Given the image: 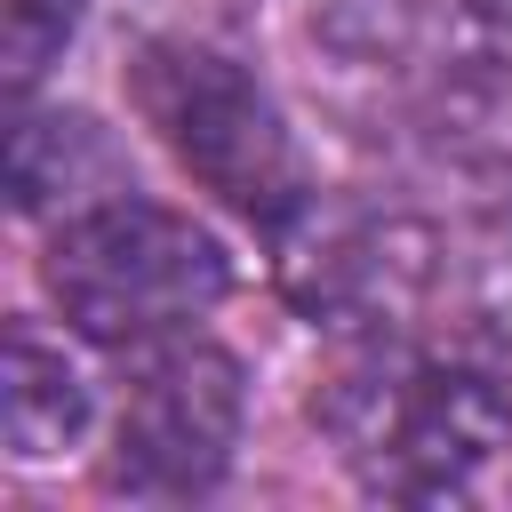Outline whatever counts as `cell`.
<instances>
[{
	"mask_svg": "<svg viewBox=\"0 0 512 512\" xmlns=\"http://www.w3.org/2000/svg\"><path fill=\"white\" fill-rule=\"evenodd\" d=\"M224 280L216 232L152 200H96L48 248V288L88 344H160L200 320Z\"/></svg>",
	"mask_w": 512,
	"mask_h": 512,
	"instance_id": "obj_1",
	"label": "cell"
},
{
	"mask_svg": "<svg viewBox=\"0 0 512 512\" xmlns=\"http://www.w3.org/2000/svg\"><path fill=\"white\" fill-rule=\"evenodd\" d=\"M136 104L160 144L240 216L280 224L304 208V160L272 112V96L216 48H152L136 64Z\"/></svg>",
	"mask_w": 512,
	"mask_h": 512,
	"instance_id": "obj_2",
	"label": "cell"
},
{
	"mask_svg": "<svg viewBox=\"0 0 512 512\" xmlns=\"http://www.w3.org/2000/svg\"><path fill=\"white\" fill-rule=\"evenodd\" d=\"M240 440V360L200 336H160L120 400V488L136 496H192L232 464Z\"/></svg>",
	"mask_w": 512,
	"mask_h": 512,
	"instance_id": "obj_3",
	"label": "cell"
},
{
	"mask_svg": "<svg viewBox=\"0 0 512 512\" xmlns=\"http://www.w3.org/2000/svg\"><path fill=\"white\" fill-rule=\"evenodd\" d=\"M344 432L376 488L448 496L512 440V400L480 368H408L400 384L368 392V424H344Z\"/></svg>",
	"mask_w": 512,
	"mask_h": 512,
	"instance_id": "obj_4",
	"label": "cell"
},
{
	"mask_svg": "<svg viewBox=\"0 0 512 512\" xmlns=\"http://www.w3.org/2000/svg\"><path fill=\"white\" fill-rule=\"evenodd\" d=\"M0 424H8V448H16L24 464L72 448L80 424H88V384H80V368H72L64 344H48L32 320H8V352H0Z\"/></svg>",
	"mask_w": 512,
	"mask_h": 512,
	"instance_id": "obj_5",
	"label": "cell"
},
{
	"mask_svg": "<svg viewBox=\"0 0 512 512\" xmlns=\"http://www.w3.org/2000/svg\"><path fill=\"white\" fill-rule=\"evenodd\" d=\"M104 168H112V144L80 112H24L16 136H8V192H16L24 216L80 192V184H96Z\"/></svg>",
	"mask_w": 512,
	"mask_h": 512,
	"instance_id": "obj_6",
	"label": "cell"
},
{
	"mask_svg": "<svg viewBox=\"0 0 512 512\" xmlns=\"http://www.w3.org/2000/svg\"><path fill=\"white\" fill-rule=\"evenodd\" d=\"M72 24H80V0H8L0 64H8V88H16V96L48 72V56L72 40Z\"/></svg>",
	"mask_w": 512,
	"mask_h": 512,
	"instance_id": "obj_7",
	"label": "cell"
},
{
	"mask_svg": "<svg viewBox=\"0 0 512 512\" xmlns=\"http://www.w3.org/2000/svg\"><path fill=\"white\" fill-rule=\"evenodd\" d=\"M472 16H488V24H512V0H472Z\"/></svg>",
	"mask_w": 512,
	"mask_h": 512,
	"instance_id": "obj_8",
	"label": "cell"
}]
</instances>
